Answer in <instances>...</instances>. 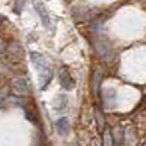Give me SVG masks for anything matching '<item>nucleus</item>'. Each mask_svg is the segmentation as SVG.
I'll return each instance as SVG.
<instances>
[{"label": "nucleus", "mask_w": 146, "mask_h": 146, "mask_svg": "<svg viewBox=\"0 0 146 146\" xmlns=\"http://www.w3.org/2000/svg\"><path fill=\"white\" fill-rule=\"evenodd\" d=\"M12 89H13V92L19 96L29 95V92H31L29 80L27 78H15L12 80Z\"/></svg>", "instance_id": "1"}, {"label": "nucleus", "mask_w": 146, "mask_h": 146, "mask_svg": "<svg viewBox=\"0 0 146 146\" xmlns=\"http://www.w3.org/2000/svg\"><path fill=\"white\" fill-rule=\"evenodd\" d=\"M58 78H60V85H62L63 89L72 91L73 88H75V80H73V78L70 76V73H69L66 69H62V70H60Z\"/></svg>", "instance_id": "2"}, {"label": "nucleus", "mask_w": 146, "mask_h": 146, "mask_svg": "<svg viewBox=\"0 0 146 146\" xmlns=\"http://www.w3.org/2000/svg\"><path fill=\"white\" fill-rule=\"evenodd\" d=\"M31 60H32L34 66H35L36 69H40V70H42V69H47V67H48V62H47V58H45L41 53H35V51H32V53H31Z\"/></svg>", "instance_id": "3"}, {"label": "nucleus", "mask_w": 146, "mask_h": 146, "mask_svg": "<svg viewBox=\"0 0 146 146\" xmlns=\"http://www.w3.org/2000/svg\"><path fill=\"white\" fill-rule=\"evenodd\" d=\"M35 9H36V12H38V15H40V18H41V21H42V23H44V27H45V28H50L51 19H50V15H48L45 6H44L42 3H35Z\"/></svg>", "instance_id": "4"}, {"label": "nucleus", "mask_w": 146, "mask_h": 146, "mask_svg": "<svg viewBox=\"0 0 146 146\" xmlns=\"http://www.w3.org/2000/svg\"><path fill=\"white\" fill-rule=\"evenodd\" d=\"M56 126H57V130H58V133L62 136H67L69 135V131H70V123H69V120L66 117L58 118Z\"/></svg>", "instance_id": "5"}, {"label": "nucleus", "mask_w": 146, "mask_h": 146, "mask_svg": "<svg viewBox=\"0 0 146 146\" xmlns=\"http://www.w3.org/2000/svg\"><path fill=\"white\" fill-rule=\"evenodd\" d=\"M101 78H102V73H101V70H96V72L94 73V79H92V92H94V95L98 94V88H100Z\"/></svg>", "instance_id": "6"}, {"label": "nucleus", "mask_w": 146, "mask_h": 146, "mask_svg": "<svg viewBox=\"0 0 146 146\" xmlns=\"http://www.w3.org/2000/svg\"><path fill=\"white\" fill-rule=\"evenodd\" d=\"M57 102H58V105H56V110L57 111H63V110H66V105H67V98L64 96V100H63V102H62V95L57 98ZM56 102V104H57Z\"/></svg>", "instance_id": "7"}, {"label": "nucleus", "mask_w": 146, "mask_h": 146, "mask_svg": "<svg viewBox=\"0 0 146 146\" xmlns=\"http://www.w3.org/2000/svg\"><path fill=\"white\" fill-rule=\"evenodd\" d=\"M6 96H7V89L6 88H0V102H2Z\"/></svg>", "instance_id": "8"}, {"label": "nucleus", "mask_w": 146, "mask_h": 146, "mask_svg": "<svg viewBox=\"0 0 146 146\" xmlns=\"http://www.w3.org/2000/svg\"><path fill=\"white\" fill-rule=\"evenodd\" d=\"M0 22H2V18H0Z\"/></svg>", "instance_id": "9"}]
</instances>
